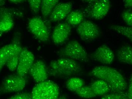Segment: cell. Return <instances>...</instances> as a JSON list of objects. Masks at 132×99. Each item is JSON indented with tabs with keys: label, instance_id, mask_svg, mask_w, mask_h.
Instances as JSON below:
<instances>
[{
	"label": "cell",
	"instance_id": "obj_1",
	"mask_svg": "<svg viewBox=\"0 0 132 99\" xmlns=\"http://www.w3.org/2000/svg\"><path fill=\"white\" fill-rule=\"evenodd\" d=\"M91 74L99 79L107 83L112 93L121 92L128 88L125 78L116 69L105 66L95 67Z\"/></svg>",
	"mask_w": 132,
	"mask_h": 99
},
{
	"label": "cell",
	"instance_id": "obj_2",
	"mask_svg": "<svg viewBox=\"0 0 132 99\" xmlns=\"http://www.w3.org/2000/svg\"><path fill=\"white\" fill-rule=\"evenodd\" d=\"M49 72L55 78H65L76 75L82 71L81 66L75 60L62 58L50 62Z\"/></svg>",
	"mask_w": 132,
	"mask_h": 99
},
{
	"label": "cell",
	"instance_id": "obj_3",
	"mask_svg": "<svg viewBox=\"0 0 132 99\" xmlns=\"http://www.w3.org/2000/svg\"><path fill=\"white\" fill-rule=\"evenodd\" d=\"M31 94L34 99H56L59 96V87L54 82L46 80L35 85Z\"/></svg>",
	"mask_w": 132,
	"mask_h": 99
},
{
	"label": "cell",
	"instance_id": "obj_4",
	"mask_svg": "<svg viewBox=\"0 0 132 99\" xmlns=\"http://www.w3.org/2000/svg\"><path fill=\"white\" fill-rule=\"evenodd\" d=\"M59 57L68 58L75 61L87 62L88 61L87 53L84 47L78 41L69 42L58 52Z\"/></svg>",
	"mask_w": 132,
	"mask_h": 99
},
{
	"label": "cell",
	"instance_id": "obj_5",
	"mask_svg": "<svg viewBox=\"0 0 132 99\" xmlns=\"http://www.w3.org/2000/svg\"><path fill=\"white\" fill-rule=\"evenodd\" d=\"M26 82L25 77L17 74L8 75L0 85V96L7 93L22 91L24 89Z\"/></svg>",
	"mask_w": 132,
	"mask_h": 99
},
{
	"label": "cell",
	"instance_id": "obj_6",
	"mask_svg": "<svg viewBox=\"0 0 132 99\" xmlns=\"http://www.w3.org/2000/svg\"><path fill=\"white\" fill-rule=\"evenodd\" d=\"M28 27L30 32L38 39L46 42L50 39L49 30L44 21L39 17H35L29 21Z\"/></svg>",
	"mask_w": 132,
	"mask_h": 99
},
{
	"label": "cell",
	"instance_id": "obj_7",
	"mask_svg": "<svg viewBox=\"0 0 132 99\" xmlns=\"http://www.w3.org/2000/svg\"><path fill=\"white\" fill-rule=\"evenodd\" d=\"M76 32L84 41H91L100 36V31L98 26L89 20L83 21L78 26Z\"/></svg>",
	"mask_w": 132,
	"mask_h": 99
},
{
	"label": "cell",
	"instance_id": "obj_8",
	"mask_svg": "<svg viewBox=\"0 0 132 99\" xmlns=\"http://www.w3.org/2000/svg\"><path fill=\"white\" fill-rule=\"evenodd\" d=\"M111 8L110 0H98L89 5L86 10L88 17L93 19L100 20L104 18Z\"/></svg>",
	"mask_w": 132,
	"mask_h": 99
},
{
	"label": "cell",
	"instance_id": "obj_9",
	"mask_svg": "<svg viewBox=\"0 0 132 99\" xmlns=\"http://www.w3.org/2000/svg\"><path fill=\"white\" fill-rule=\"evenodd\" d=\"M35 56L27 49H22L20 53L19 63L17 68V74L25 77L27 74L34 62Z\"/></svg>",
	"mask_w": 132,
	"mask_h": 99
},
{
	"label": "cell",
	"instance_id": "obj_10",
	"mask_svg": "<svg viewBox=\"0 0 132 99\" xmlns=\"http://www.w3.org/2000/svg\"><path fill=\"white\" fill-rule=\"evenodd\" d=\"M71 26L67 22H61L54 29L52 34L53 42L59 45L66 41L70 34Z\"/></svg>",
	"mask_w": 132,
	"mask_h": 99
},
{
	"label": "cell",
	"instance_id": "obj_11",
	"mask_svg": "<svg viewBox=\"0 0 132 99\" xmlns=\"http://www.w3.org/2000/svg\"><path fill=\"white\" fill-rule=\"evenodd\" d=\"M93 60L102 64H112L115 58V55L112 50L106 45L99 47L92 55Z\"/></svg>",
	"mask_w": 132,
	"mask_h": 99
},
{
	"label": "cell",
	"instance_id": "obj_12",
	"mask_svg": "<svg viewBox=\"0 0 132 99\" xmlns=\"http://www.w3.org/2000/svg\"><path fill=\"white\" fill-rule=\"evenodd\" d=\"M72 7L73 4L71 2L58 3L50 14L51 20L57 22L64 20L71 12Z\"/></svg>",
	"mask_w": 132,
	"mask_h": 99
},
{
	"label": "cell",
	"instance_id": "obj_13",
	"mask_svg": "<svg viewBox=\"0 0 132 99\" xmlns=\"http://www.w3.org/2000/svg\"><path fill=\"white\" fill-rule=\"evenodd\" d=\"M22 47L17 43H10L0 49V72L2 71L9 59L14 55L20 53Z\"/></svg>",
	"mask_w": 132,
	"mask_h": 99
},
{
	"label": "cell",
	"instance_id": "obj_14",
	"mask_svg": "<svg viewBox=\"0 0 132 99\" xmlns=\"http://www.w3.org/2000/svg\"><path fill=\"white\" fill-rule=\"evenodd\" d=\"M29 72L34 80L38 83L46 80L48 78L46 66L42 60L34 62Z\"/></svg>",
	"mask_w": 132,
	"mask_h": 99
},
{
	"label": "cell",
	"instance_id": "obj_15",
	"mask_svg": "<svg viewBox=\"0 0 132 99\" xmlns=\"http://www.w3.org/2000/svg\"><path fill=\"white\" fill-rule=\"evenodd\" d=\"M16 11L13 9L4 8L0 15V32L3 33L8 32L13 28V18Z\"/></svg>",
	"mask_w": 132,
	"mask_h": 99
},
{
	"label": "cell",
	"instance_id": "obj_16",
	"mask_svg": "<svg viewBox=\"0 0 132 99\" xmlns=\"http://www.w3.org/2000/svg\"><path fill=\"white\" fill-rule=\"evenodd\" d=\"M117 58L120 62L131 65L132 64V48L129 45L121 47L117 52Z\"/></svg>",
	"mask_w": 132,
	"mask_h": 99
},
{
	"label": "cell",
	"instance_id": "obj_17",
	"mask_svg": "<svg viewBox=\"0 0 132 99\" xmlns=\"http://www.w3.org/2000/svg\"><path fill=\"white\" fill-rule=\"evenodd\" d=\"M90 86L96 96L104 95L111 92L108 84L103 80H96L92 82Z\"/></svg>",
	"mask_w": 132,
	"mask_h": 99
},
{
	"label": "cell",
	"instance_id": "obj_18",
	"mask_svg": "<svg viewBox=\"0 0 132 99\" xmlns=\"http://www.w3.org/2000/svg\"><path fill=\"white\" fill-rule=\"evenodd\" d=\"M84 15L80 10H74L71 12L66 18V22L71 26L79 25L84 21Z\"/></svg>",
	"mask_w": 132,
	"mask_h": 99
},
{
	"label": "cell",
	"instance_id": "obj_19",
	"mask_svg": "<svg viewBox=\"0 0 132 99\" xmlns=\"http://www.w3.org/2000/svg\"><path fill=\"white\" fill-rule=\"evenodd\" d=\"M59 0H42L41 10L44 17L50 16L54 7L59 2Z\"/></svg>",
	"mask_w": 132,
	"mask_h": 99
},
{
	"label": "cell",
	"instance_id": "obj_20",
	"mask_svg": "<svg viewBox=\"0 0 132 99\" xmlns=\"http://www.w3.org/2000/svg\"><path fill=\"white\" fill-rule=\"evenodd\" d=\"M84 85V82L82 79L76 77L69 79L66 83V87L70 91L75 92L82 87Z\"/></svg>",
	"mask_w": 132,
	"mask_h": 99
},
{
	"label": "cell",
	"instance_id": "obj_21",
	"mask_svg": "<svg viewBox=\"0 0 132 99\" xmlns=\"http://www.w3.org/2000/svg\"><path fill=\"white\" fill-rule=\"evenodd\" d=\"M75 93L79 97L82 98L90 99L96 97L90 86H83Z\"/></svg>",
	"mask_w": 132,
	"mask_h": 99
},
{
	"label": "cell",
	"instance_id": "obj_22",
	"mask_svg": "<svg viewBox=\"0 0 132 99\" xmlns=\"http://www.w3.org/2000/svg\"><path fill=\"white\" fill-rule=\"evenodd\" d=\"M110 28L118 33L123 35L132 41V27H126L119 25H112Z\"/></svg>",
	"mask_w": 132,
	"mask_h": 99
},
{
	"label": "cell",
	"instance_id": "obj_23",
	"mask_svg": "<svg viewBox=\"0 0 132 99\" xmlns=\"http://www.w3.org/2000/svg\"><path fill=\"white\" fill-rule=\"evenodd\" d=\"M20 52L10 57L7 61L6 65L10 71H14L16 70L19 63Z\"/></svg>",
	"mask_w": 132,
	"mask_h": 99
},
{
	"label": "cell",
	"instance_id": "obj_24",
	"mask_svg": "<svg viewBox=\"0 0 132 99\" xmlns=\"http://www.w3.org/2000/svg\"><path fill=\"white\" fill-rule=\"evenodd\" d=\"M28 1L32 12L35 14L38 13L41 9L42 0H28Z\"/></svg>",
	"mask_w": 132,
	"mask_h": 99
},
{
	"label": "cell",
	"instance_id": "obj_25",
	"mask_svg": "<svg viewBox=\"0 0 132 99\" xmlns=\"http://www.w3.org/2000/svg\"><path fill=\"white\" fill-rule=\"evenodd\" d=\"M109 95H104L101 97L103 99H126L127 98L126 94L123 92L112 93Z\"/></svg>",
	"mask_w": 132,
	"mask_h": 99
},
{
	"label": "cell",
	"instance_id": "obj_26",
	"mask_svg": "<svg viewBox=\"0 0 132 99\" xmlns=\"http://www.w3.org/2000/svg\"><path fill=\"white\" fill-rule=\"evenodd\" d=\"M121 17L124 21L130 27L132 26V12L130 10H127L123 11Z\"/></svg>",
	"mask_w": 132,
	"mask_h": 99
},
{
	"label": "cell",
	"instance_id": "obj_27",
	"mask_svg": "<svg viewBox=\"0 0 132 99\" xmlns=\"http://www.w3.org/2000/svg\"><path fill=\"white\" fill-rule=\"evenodd\" d=\"M11 99H32L31 93L29 92H22L17 93L16 95L10 97Z\"/></svg>",
	"mask_w": 132,
	"mask_h": 99
},
{
	"label": "cell",
	"instance_id": "obj_28",
	"mask_svg": "<svg viewBox=\"0 0 132 99\" xmlns=\"http://www.w3.org/2000/svg\"><path fill=\"white\" fill-rule=\"evenodd\" d=\"M132 77L129 79L128 87V93H126L127 98L132 99Z\"/></svg>",
	"mask_w": 132,
	"mask_h": 99
},
{
	"label": "cell",
	"instance_id": "obj_29",
	"mask_svg": "<svg viewBox=\"0 0 132 99\" xmlns=\"http://www.w3.org/2000/svg\"><path fill=\"white\" fill-rule=\"evenodd\" d=\"M125 6L127 9H131L132 7V0H124Z\"/></svg>",
	"mask_w": 132,
	"mask_h": 99
},
{
	"label": "cell",
	"instance_id": "obj_30",
	"mask_svg": "<svg viewBox=\"0 0 132 99\" xmlns=\"http://www.w3.org/2000/svg\"><path fill=\"white\" fill-rule=\"evenodd\" d=\"M10 2L13 3V4H20L24 2L25 0H9Z\"/></svg>",
	"mask_w": 132,
	"mask_h": 99
},
{
	"label": "cell",
	"instance_id": "obj_31",
	"mask_svg": "<svg viewBox=\"0 0 132 99\" xmlns=\"http://www.w3.org/2000/svg\"><path fill=\"white\" fill-rule=\"evenodd\" d=\"M6 0H0V7H2L5 4Z\"/></svg>",
	"mask_w": 132,
	"mask_h": 99
},
{
	"label": "cell",
	"instance_id": "obj_32",
	"mask_svg": "<svg viewBox=\"0 0 132 99\" xmlns=\"http://www.w3.org/2000/svg\"><path fill=\"white\" fill-rule=\"evenodd\" d=\"M83 1L86 2H88V3H92L98 1V0H83Z\"/></svg>",
	"mask_w": 132,
	"mask_h": 99
},
{
	"label": "cell",
	"instance_id": "obj_33",
	"mask_svg": "<svg viewBox=\"0 0 132 99\" xmlns=\"http://www.w3.org/2000/svg\"><path fill=\"white\" fill-rule=\"evenodd\" d=\"M3 33H2L1 32H0V37H1V36L2 35V34H3Z\"/></svg>",
	"mask_w": 132,
	"mask_h": 99
},
{
	"label": "cell",
	"instance_id": "obj_34",
	"mask_svg": "<svg viewBox=\"0 0 132 99\" xmlns=\"http://www.w3.org/2000/svg\"><path fill=\"white\" fill-rule=\"evenodd\" d=\"M2 7H0V13H1V11L2 9Z\"/></svg>",
	"mask_w": 132,
	"mask_h": 99
}]
</instances>
